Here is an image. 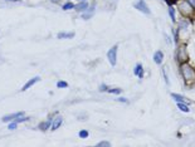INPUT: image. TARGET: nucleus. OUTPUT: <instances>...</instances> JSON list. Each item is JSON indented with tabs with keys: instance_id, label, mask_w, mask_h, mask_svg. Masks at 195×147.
Listing matches in <instances>:
<instances>
[{
	"instance_id": "f257e3e1",
	"label": "nucleus",
	"mask_w": 195,
	"mask_h": 147,
	"mask_svg": "<svg viewBox=\"0 0 195 147\" xmlns=\"http://www.w3.org/2000/svg\"><path fill=\"white\" fill-rule=\"evenodd\" d=\"M180 71H181L183 78H184V79H185L186 82H193V81H195V69H194L191 65H189L188 63H183Z\"/></svg>"
},
{
	"instance_id": "f03ea898",
	"label": "nucleus",
	"mask_w": 195,
	"mask_h": 147,
	"mask_svg": "<svg viewBox=\"0 0 195 147\" xmlns=\"http://www.w3.org/2000/svg\"><path fill=\"white\" fill-rule=\"evenodd\" d=\"M194 7L188 1V0H181L180 3H179V10H180V13L184 15V17H191L194 14Z\"/></svg>"
},
{
	"instance_id": "7ed1b4c3",
	"label": "nucleus",
	"mask_w": 195,
	"mask_h": 147,
	"mask_svg": "<svg viewBox=\"0 0 195 147\" xmlns=\"http://www.w3.org/2000/svg\"><path fill=\"white\" fill-rule=\"evenodd\" d=\"M117 45H113L111 49L107 52V58L108 62L111 63V65H116V62H117Z\"/></svg>"
},
{
	"instance_id": "20e7f679",
	"label": "nucleus",
	"mask_w": 195,
	"mask_h": 147,
	"mask_svg": "<svg viewBox=\"0 0 195 147\" xmlns=\"http://www.w3.org/2000/svg\"><path fill=\"white\" fill-rule=\"evenodd\" d=\"M189 59V55L186 53V47L185 45H180L177 49V60L181 63H185Z\"/></svg>"
},
{
	"instance_id": "39448f33",
	"label": "nucleus",
	"mask_w": 195,
	"mask_h": 147,
	"mask_svg": "<svg viewBox=\"0 0 195 147\" xmlns=\"http://www.w3.org/2000/svg\"><path fill=\"white\" fill-rule=\"evenodd\" d=\"M134 7L137 9V10H140V12H142L144 14H150V9L147 8L145 0H137V1L134 4Z\"/></svg>"
},
{
	"instance_id": "423d86ee",
	"label": "nucleus",
	"mask_w": 195,
	"mask_h": 147,
	"mask_svg": "<svg viewBox=\"0 0 195 147\" xmlns=\"http://www.w3.org/2000/svg\"><path fill=\"white\" fill-rule=\"evenodd\" d=\"M24 112H17V113H12V114H8V116H4L3 117V122H8V121H12L14 118H18L20 116H23Z\"/></svg>"
},
{
	"instance_id": "0eeeda50",
	"label": "nucleus",
	"mask_w": 195,
	"mask_h": 147,
	"mask_svg": "<svg viewBox=\"0 0 195 147\" xmlns=\"http://www.w3.org/2000/svg\"><path fill=\"white\" fill-rule=\"evenodd\" d=\"M39 81H40V78H39V77H34V78H31L30 81H28V82L24 84V87L22 88V91H27L28 88H30L31 86L35 84V83H37V82H39Z\"/></svg>"
},
{
	"instance_id": "6e6552de",
	"label": "nucleus",
	"mask_w": 195,
	"mask_h": 147,
	"mask_svg": "<svg viewBox=\"0 0 195 147\" xmlns=\"http://www.w3.org/2000/svg\"><path fill=\"white\" fill-rule=\"evenodd\" d=\"M162 59H164V54H162V52L161 50L155 52V54H154V62L156 63V64H161Z\"/></svg>"
},
{
	"instance_id": "1a4fd4ad",
	"label": "nucleus",
	"mask_w": 195,
	"mask_h": 147,
	"mask_svg": "<svg viewBox=\"0 0 195 147\" xmlns=\"http://www.w3.org/2000/svg\"><path fill=\"white\" fill-rule=\"evenodd\" d=\"M134 73H135V76H139V78H142V77H144V68H142V64H141V63L136 64L135 69H134Z\"/></svg>"
},
{
	"instance_id": "9d476101",
	"label": "nucleus",
	"mask_w": 195,
	"mask_h": 147,
	"mask_svg": "<svg viewBox=\"0 0 195 147\" xmlns=\"http://www.w3.org/2000/svg\"><path fill=\"white\" fill-rule=\"evenodd\" d=\"M94 10H96V5L92 4V7H89V9L87 8V12L83 14V19H89V18H91L92 15H93Z\"/></svg>"
},
{
	"instance_id": "9b49d317",
	"label": "nucleus",
	"mask_w": 195,
	"mask_h": 147,
	"mask_svg": "<svg viewBox=\"0 0 195 147\" xmlns=\"http://www.w3.org/2000/svg\"><path fill=\"white\" fill-rule=\"evenodd\" d=\"M58 38L59 39H68V38H73L74 36V33L71 31V33H58Z\"/></svg>"
},
{
	"instance_id": "f8f14e48",
	"label": "nucleus",
	"mask_w": 195,
	"mask_h": 147,
	"mask_svg": "<svg viewBox=\"0 0 195 147\" xmlns=\"http://www.w3.org/2000/svg\"><path fill=\"white\" fill-rule=\"evenodd\" d=\"M62 121H63V119H62V117H59V116H58L57 118H54L53 124H52V130H57V128L62 124Z\"/></svg>"
},
{
	"instance_id": "ddd939ff",
	"label": "nucleus",
	"mask_w": 195,
	"mask_h": 147,
	"mask_svg": "<svg viewBox=\"0 0 195 147\" xmlns=\"http://www.w3.org/2000/svg\"><path fill=\"white\" fill-rule=\"evenodd\" d=\"M87 8H88V4H87L86 1H81V3L76 7V9L78 10V12H84V10H86Z\"/></svg>"
},
{
	"instance_id": "4468645a",
	"label": "nucleus",
	"mask_w": 195,
	"mask_h": 147,
	"mask_svg": "<svg viewBox=\"0 0 195 147\" xmlns=\"http://www.w3.org/2000/svg\"><path fill=\"white\" fill-rule=\"evenodd\" d=\"M177 108L180 109V111H183V112H189V107L186 106L185 103H183V102H177Z\"/></svg>"
},
{
	"instance_id": "2eb2a0df",
	"label": "nucleus",
	"mask_w": 195,
	"mask_h": 147,
	"mask_svg": "<svg viewBox=\"0 0 195 147\" xmlns=\"http://www.w3.org/2000/svg\"><path fill=\"white\" fill-rule=\"evenodd\" d=\"M49 126H50V121H47V122H43V123L39 124V128H40L42 131H45V130L49 128Z\"/></svg>"
},
{
	"instance_id": "dca6fc26",
	"label": "nucleus",
	"mask_w": 195,
	"mask_h": 147,
	"mask_svg": "<svg viewBox=\"0 0 195 147\" xmlns=\"http://www.w3.org/2000/svg\"><path fill=\"white\" fill-rule=\"evenodd\" d=\"M171 97L175 99L176 102H184V97L183 96H180V94H176V93H172L171 94Z\"/></svg>"
},
{
	"instance_id": "f3484780",
	"label": "nucleus",
	"mask_w": 195,
	"mask_h": 147,
	"mask_svg": "<svg viewBox=\"0 0 195 147\" xmlns=\"http://www.w3.org/2000/svg\"><path fill=\"white\" fill-rule=\"evenodd\" d=\"M169 14H170L172 22H175V20H176V18H175V12H174V9H172L171 7H169Z\"/></svg>"
},
{
	"instance_id": "a211bd4d",
	"label": "nucleus",
	"mask_w": 195,
	"mask_h": 147,
	"mask_svg": "<svg viewBox=\"0 0 195 147\" xmlns=\"http://www.w3.org/2000/svg\"><path fill=\"white\" fill-rule=\"evenodd\" d=\"M110 145H111V143H110L108 141H102V142H98L97 143V147H108Z\"/></svg>"
},
{
	"instance_id": "6ab92c4d",
	"label": "nucleus",
	"mask_w": 195,
	"mask_h": 147,
	"mask_svg": "<svg viewBox=\"0 0 195 147\" xmlns=\"http://www.w3.org/2000/svg\"><path fill=\"white\" fill-rule=\"evenodd\" d=\"M72 8H74V5H73L72 3H67V4L63 5V10H69Z\"/></svg>"
},
{
	"instance_id": "aec40b11",
	"label": "nucleus",
	"mask_w": 195,
	"mask_h": 147,
	"mask_svg": "<svg viewBox=\"0 0 195 147\" xmlns=\"http://www.w3.org/2000/svg\"><path fill=\"white\" fill-rule=\"evenodd\" d=\"M80 137H81V138H86V137H88V131L82 130L81 132H80Z\"/></svg>"
},
{
	"instance_id": "412c9836",
	"label": "nucleus",
	"mask_w": 195,
	"mask_h": 147,
	"mask_svg": "<svg viewBox=\"0 0 195 147\" xmlns=\"http://www.w3.org/2000/svg\"><path fill=\"white\" fill-rule=\"evenodd\" d=\"M108 93H112V94H120V93H121V89H120V88H113V89H108Z\"/></svg>"
},
{
	"instance_id": "4be33fe9",
	"label": "nucleus",
	"mask_w": 195,
	"mask_h": 147,
	"mask_svg": "<svg viewBox=\"0 0 195 147\" xmlns=\"http://www.w3.org/2000/svg\"><path fill=\"white\" fill-rule=\"evenodd\" d=\"M67 86H68V84H67L66 82H63V81H59V82L57 83V87H58V88H66Z\"/></svg>"
},
{
	"instance_id": "5701e85b",
	"label": "nucleus",
	"mask_w": 195,
	"mask_h": 147,
	"mask_svg": "<svg viewBox=\"0 0 195 147\" xmlns=\"http://www.w3.org/2000/svg\"><path fill=\"white\" fill-rule=\"evenodd\" d=\"M25 121H28V118H27V117L20 116V118H17V121H15V122H17V123H20V122H25Z\"/></svg>"
},
{
	"instance_id": "b1692460",
	"label": "nucleus",
	"mask_w": 195,
	"mask_h": 147,
	"mask_svg": "<svg viewBox=\"0 0 195 147\" xmlns=\"http://www.w3.org/2000/svg\"><path fill=\"white\" fill-rule=\"evenodd\" d=\"M17 122H14V123H12V124H9V130H15L17 128Z\"/></svg>"
},
{
	"instance_id": "393cba45",
	"label": "nucleus",
	"mask_w": 195,
	"mask_h": 147,
	"mask_svg": "<svg viewBox=\"0 0 195 147\" xmlns=\"http://www.w3.org/2000/svg\"><path fill=\"white\" fill-rule=\"evenodd\" d=\"M99 91H102V92H103V91H108V88H107V86H106V84H102V86H101V88H99Z\"/></svg>"
},
{
	"instance_id": "a878e982",
	"label": "nucleus",
	"mask_w": 195,
	"mask_h": 147,
	"mask_svg": "<svg viewBox=\"0 0 195 147\" xmlns=\"http://www.w3.org/2000/svg\"><path fill=\"white\" fill-rule=\"evenodd\" d=\"M162 74H164V78H165V82L169 84V81H167V76H166V72H165V69H162Z\"/></svg>"
},
{
	"instance_id": "bb28decb",
	"label": "nucleus",
	"mask_w": 195,
	"mask_h": 147,
	"mask_svg": "<svg viewBox=\"0 0 195 147\" xmlns=\"http://www.w3.org/2000/svg\"><path fill=\"white\" fill-rule=\"evenodd\" d=\"M165 38H166V41H167V43H171V39L167 36V34H165Z\"/></svg>"
},
{
	"instance_id": "cd10ccee",
	"label": "nucleus",
	"mask_w": 195,
	"mask_h": 147,
	"mask_svg": "<svg viewBox=\"0 0 195 147\" xmlns=\"http://www.w3.org/2000/svg\"><path fill=\"white\" fill-rule=\"evenodd\" d=\"M188 1H189V3H190V4L193 5V7L195 8V0H188Z\"/></svg>"
},
{
	"instance_id": "c85d7f7f",
	"label": "nucleus",
	"mask_w": 195,
	"mask_h": 147,
	"mask_svg": "<svg viewBox=\"0 0 195 147\" xmlns=\"http://www.w3.org/2000/svg\"><path fill=\"white\" fill-rule=\"evenodd\" d=\"M118 101H120V102H123V103H125V102H127V99H126V98H118Z\"/></svg>"
},
{
	"instance_id": "c756f323",
	"label": "nucleus",
	"mask_w": 195,
	"mask_h": 147,
	"mask_svg": "<svg viewBox=\"0 0 195 147\" xmlns=\"http://www.w3.org/2000/svg\"><path fill=\"white\" fill-rule=\"evenodd\" d=\"M9 1H18V0H9Z\"/></svg>"
},
{
	"instance_id": "7c9ffc66",
	"label": "nucleus",
	"mask_w": 195,
	"mask_h": 147,
	"mask_svg": "<svg viewBox=\"0 0 195 147\" xmlns=\"http://www.w3.org/2000/svg\"><path fill=\"white\" fill-rule=\"evenodd\" d=\"M78 1H80V3H81V1H86V0H78Z\"/></svg>"
},
{
	"instance_id": "2f4dec72",
	"label": "nucleus",
	"mask_w": 195,
	"mask_h": 147,
	"mask_svg": "<svg viewBox=\"0 0 195 147\" xmlns=\"http://www.w3.org/2000/svg\"><path fill=\"white\" fill-rule=\"evenodd\" d=\"M52 1H58V0H52Z\"/></svg>"
}]
</instances>
